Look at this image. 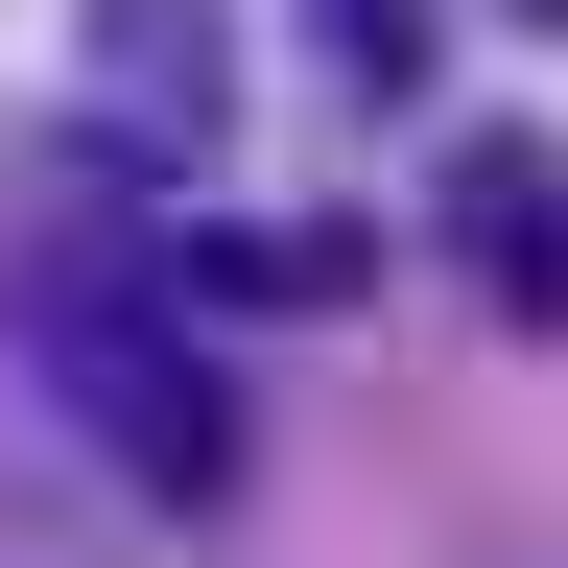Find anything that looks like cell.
Wrapping results in <instances>:
<instances>
[{
    "label": "cell",
    "instance_id": "obj_2",
    "mask_svg": "<svg viewBox=\"0 0 568 568\" xmlns=\"http://www.w3.org/2000/svg\"><path fill=\"white\" fill-rule=\"evenodd\" d=\"M95 95H119L142 166H190V142L237 119V24H213V0H95Z\"/></svg>",
    "mask_w": 568,
    "mask_h": 568
},
{
    "label": "cell",
    "instance_id": "obj_1",
    "mask_svg": "<svg viewBox=\"0 0 568 568\" xmlns=\"http://www.w3.org/2000/svg\"><path fill=\"white\" fill-rule=\"evenodd\" d=\"M24 355H48V403L95 426V474H142L166 521H213V497L261 474L237 355L190 332V284H166V261H48V284H24Z\"/></svg>",
    "mask_w": 568,
    "mask_h": 568
},
{
    "label": "cell",
    "instance_id": "obj_3",
    "mask_svg": "<svg viewBox=\"0 0 568 568\" xmlns=\"http://www.w3.org/2000/svg\"><path fill=\"white\" fill-rule=\"evenodd\" d=\"M450 261H497V308L568 332V190L521 166V142H474V166H450Z\"/></svg>",
    "mask_w": 568,
    "mask_h": 568
}]
</instances>
